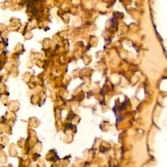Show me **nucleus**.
I'll list each match as a JSON object with an SVG mask.
<instances>
[]
</instances>
